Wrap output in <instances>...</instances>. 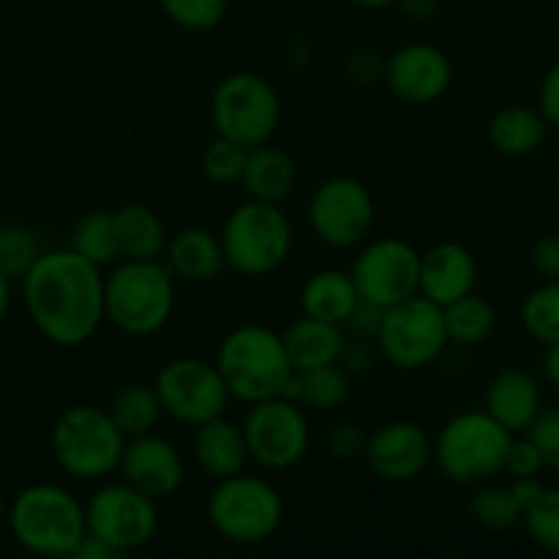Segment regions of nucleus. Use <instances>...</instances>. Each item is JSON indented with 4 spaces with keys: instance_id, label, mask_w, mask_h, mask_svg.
<instances>
[{
    "instance_id": "7ed1b4c3",
    "label": "nucleus",
    "mask_w": 559,
    "mask_h": 559,
    "mask_svg": "<svg viewBox=\"0 0 559 559\" xmlns=\"http://www.w3.org/2000/svg\"><path fill=\"white\" fill-rule=\"evenodd\" d=\"M216 369L227 385L229 399L243 404L282 396L295 369L284 349V338L273 328L246 322L222 338Z\"/></svg>"
},
{
    "instance_id": "f8f14e48",
    "label": "nucleus",
    "mask_w": 559,
    "mask_h": 559,
    "mask_svg": "<svg viewBox=\"0 0 559 559\" xmlns=\"http://www.w3.org/2000/svg\"><path fill=\"white\" fill-rule=\"evenodd\" d=\"M87 533L112 546L118 555L142 549L156 538L158 508L156 500L136 491L126 480L98 486L85 502Z\"/></svg>"
},
{
    "instance_id": "dca6fc26",
    "label": "nucleus",
    "mask_w": 559,
    "mask_h": 559,
    "mask_svg": "<svg viewBox=\"0 0 559 559\" xmlns=\"http://www.w3.org/2000/svg\"><path fill=\"white\" fill-rule=\"evenodd\" d=\"M382 80L402 102L426 107L451 91L453 66L451 58L435 44H404L382 66Z\"/></svg>"
},
{
    "instance_id": "8fccbe9b",
    "label": "nucleus",
    "mask_w": 559,
    "mask_h": 559,
    "mask_svg": "<svg viewBox=\"0 0 559 559\" xmlns=\"http://www.w3.org/2000/svg\"><path fill=\"white\" fill-rule=\"evenodd\" d=\"M349 3L360 5V9L377 11V9H388V5H393V3H396V0H349Z\"/></svg>"
},
{
    "instance_id": "39448f33",
    "label": "nucleus",
    "mask_w": 559,
    "mask_h": 559,
    "mask_svg": "<svg viewBox=\"0 0 559 559\" xmlns=\"http://www.w3.org/2000/svg\"><path fill=\"white\" fill-rule=\"evenodd\" d=\"M126 437L107 409L96 404H74L55 420L49 451L55 464L76 480H104L118 473Z\"/></svg>"
},
{
    "instance_id": "5701e85b",
    "label": "nucleus",
    "mask_w": 559,
    "mask_h": 559,
    "mask_svg": "<svg viewBox=\"0 0 559 559\" xmlns=\"http://www.w3.org/2000/svg\"><path fill=\"white\" fill-rule=\"evenodd\" d=\"M295 180H298V169H295V162L289 158V153L271 145V142L249 147L243 175H240V183H243L249 200L278 202L282 205L293 194Z\"/></svg>"
},
{
    "instance_id": "bb28decb",
    "label": "nucleus",
    "mask_w": 559,
    "mask_h": 559,
    "mask_svg": "<svg viewBox=\"0 0 559 559\" xmlns=\"http://www.w3.org/2000/svg\"><path fill=\"white\" fill-rule=\"evenodd\" d=\"M549 123L540 109L511 104L489 120V142L502 156H530L546 140Z\"/></svg>"
},
{
    "instance_id": "a18cd8bd",
    "label": "nucleus",
    "mask_w": 559,
    "mask_h": 559,
    "mask_svg": "<svg viewBox=\"0 0 559 559\" xmlns=\"http://www.w3.org/2000/svg\"><path fill=\"white\" fill-rule=\"evenodd\" d=\"M71 557H74V559H115V557H118V551H115L112 546L104 544L102 538H96V535L87 533Z\"/></svg>"
},
{
    "instance_id": "f257e3e1",
    "label": "nucleus",
    "mask_w": 559,
    "mask_h": 559,
    "mask_svg": "<svg viewBox=\"0 0 559 559\" xmlns=\"http://www.w3.org/2000/svg\"><path fill=\"white\" fill-rule=\"evenodd\" d=\"M20 284L33 328L55 347H82L102 328V267L74 249L41 251Z\"/></svg>"
},
{
    "instance_id": "49530a36",
    "label": "nucleus",
    "mask_w": 559,
    "mask_h": 559,
    "mask_svg": "<svg viewBox=\"0 0 559 559\" xmlns=\"http://www.w3.org/2000/svg\"><path fill=\"white\" fill-rule=\"evenodd\" d=\"M404 9V14L413 16V20H429L440 9V0H396Z\"/></svg>"
},
{
    "instance_id": "a211bd4d",
    "label": "nucleus",
    "mask_w": 559,
    "mask_h": 559,
    "mask_svg": "<svg viewBox=\"0 0 559 559\" xmlns=\"http://www.w3.org/2000/svg\"><path fill=\"white\" fill-rule=\"evenodd\" d=\"M118 473L136 491L162 502L178 495V489L183 486L186 462L173 442L147 431V435L126 440Z\"/></svg>"
},
{
    "instance_id": "f3484780",
    "label": "nucleus",
    "mask_w": 559,
    "mask_h": 559,
    "mask_svg": "<svg viewBox=\"0 0 559 559\" xmlns=\"http://www.w3.org/2000/svg\"><path fill=\"white\" fill-rule=\"evenodd\" d=\"M364 459L380 480L409 484L429 469L435 459V442L424 426L413 420H391L371 431Z\"/></svg>"
},
{
    "instance_id": "f03ea898",
    "label": "nucleus",
    "mask_w": 559,
    "mask_h": 559,
    "mask_svg": "<svg viewBox=\"0 0 559 559\" xmlns=\"http://www.w3.org/2000/svg\"><path fill=\"white\" fill-rule=\"evenodd\" d=\"M5 522L22 549L49 559L71 557L87 535L85 506L58 484L25 486L9 502Z\"/></svg>"
},
{
    "instance_id": "9d476101",
    "label": "nucleus",
    "mask_w": 559,
    "mask_h": 559,
    "mask_svg": "<svg viewBox=\"0 0 559 559\" xmlns=\"http://www.w3.org/2000/svg\"><path fill=\"white\" fill-rule=\"evenodd\" d=\"M382 358L402 371H420L435 364L448 342L442 306L431 304L424 295L402 300L385 309L380 331L374 336Z\"/></svg>"
},
{
    "instance_id": "cd10ccee",
    "label": "nucleus",
    "mask_w": 559,
    "mask_h": 559,
    "mask_svg": "<svg viewBox=\"0 0 559 559\" xmlns=\"http://www.w3.org/2000/svg\"><path fill=\"white\" fill-rule=\"evenodd\" d=\"M282 396L298 402L300 407L314 409V413H336L349 399V374L342 364L295 371Z\"/></svg>"
},
{
    "instance_id": "0eeeda50",
    "label": "nucleus",
    "mask_w": 559,
    "mask_h": 559,
    "mask_svg": "<svg viewBox=\"0 0 559 559\" xmlns=\"http://www.w3.org/2000/svg\"><path fill=\"white\" fill-rule=\"evenodd\" d=\"M218 240L227 267L243 276H267L293 251V224L278 202L246 200L229 213Z\"/></svg>"
},
{
    "instance_id": "6ab92c4d",
    "label": "nucleus",
    "mask_w": 559,
    "mask_h": 559,
    "mask_svg": "<svg viewBox=\"0 0 559 559\" xmlns=\"http://www.w3.org/2000/svg\"><path fill=\"white\" fill-rule=\"evenodd\" d=\"M475 284H478V262L467 246L445 240L420 251L418 295L429 298L431 304H453L475 293Z\"/></svg>"
},
{
    "instance_id": "393cba45",
    "label": "nucleus",
    "mask_w": 559,
    "mask_h": 559,
    "mask_svg": "<svg viewBox=\"0 0 559 559\" xmlns=\"http://www.w3.org/2000/svg\"><path fill=\"white\" fill-rule=\"evenodd\" d=\"M360 300L358 289L349 273L336 271V267H322L306 278L300 289V306L306 317L331 322V325H347L355 304Z\"/></svg>"
},
{
    "instance_id": "6e6552de",
    "label": "nucleus",
    "mask_w": 559,
    "mask_h": 559,
    "mask_svg": "<svg viewBox=\"0 0 559 559\" xmlns=\"http://www.w3.org/2000/svg\"><path fill=\"white\" fill-rule=\"evenodd\" d=\"M282 495L262 475H249L240 469L218 480L207 497V522L229 544H262L282 527Z\"/></svg>"
},
{
    "instance_id": "c03bdc74",
    "label": "nucleus",
    "mask_w": 559,
    "mask_h": 559,
    "mask_svg": "<svg viewBox=\"0 0 559 559\" xmlns=\"http://www.w3.org/2000/svg\"><path fill=\"white\" fill-rule=\"evenodd\" d=\"M513 495V500H516V506L522 508V513L527 511V508H533L535 502L540 500V495L546 491V486L540 484L538 475H530V478H513V484L508 486Z\"/></svg>"
},
{
    "instance_id": "412c9836",
    "label": "nucleus",
    "mask_w": 559,
    "mask_h": 559,
    "mask_svg": "<svg viewBox=\"0 0 559 559\" xmlns=\"http://www.w3.org/2000/svg\"><path fill=\"white\" fill-rule=\"evenodd\" d=\"M484 402L491 418L500 420L511 435H522L540 413V388L527 371L506 369L489 382Z\"/></svg>"
},
{
    "instance_id": "4be33fe9",
    "label": "nucleus",
    "mask_w": 559,
    "mask_h": 559,
    "mask_svg": "<svg viewBox=\"0 0 559 559\" xmlns=\"http://www.w3.org/2000/svg\"><path fill=\"white\" fill-rule=\"evenodd\" d=\"M164 262H167L175 278H183V282L194 284L213 282L227 267L222 240L205 227H186L180 233H175L167 240Z\"/></svg>"
},
{
    "instance_id": "1a4fd4ad",
    "label": "nucleus",
    "mask_w": 559,
    "mask_h": 559,
    "mask_svg": "<svg viewBox=\"0 0 559 559\" xmlns=\"http://www.w3.org/2000/svg\"><path fill=\"white\" fill-rule=\"evenodd\" d=\"M211 120L218 136H227L243 147L265 145L278 129L282 102L265 76L254 71H235L213 91Z\"/></svg>"
},
{
    "instance_id": "79ce46f5",
    "label": "nucleus",
    "mask_w": 559,
    "mask_h": 559,
    "mask_svg": "<svg viewBox=\"0 0 559 559\" xmlns=\"http://www.w3.org/2000/svg\"><path fill=\"white\" fill-rule=\"evenodd\" d=\"M538 109L546 118V123L559 129V60L549 71H546L544 82H540Z\"/></svg>"
},
{
    "instance_id": "2eb2a0df",
    "label": "nucleus",
    "mask_w": 559,
    "mask_h": 559,
    "mask_svg": "<svg viewBox=\"0 0 559 559\" xmlns=\"http://www.w3.org/2000/svg\"><path fill=\"white\" fill-rule=\"evenodd\" d=\"M349 276L360 300L391 309L418 295L420 251L404 238H377L358 251Z\"/></svg>"
},
{
    "instance_id": "c9c22d12",
    "label": "nucleus",
    "mask_w": 559,
    "mask_h": 559,
    "mask_svg": "<svg viewBox=\"0 0 559 559\" xmlns=\"http://www.w3.org/2000/svg\"><path fill=\"white\" fill-rule=\"evenodd\" d=\"M535 546L559 555V489H546L533 508L522 516Z\"/></svg>"
},
{
    "instance_id": "de8ad7c7",
    "label": "nucleus",
    "mask_w": 559,
    "mask_h": 559,
    "mask_svg": "<svg viewBox=\"0 0 559 559\" xmlns=\"http://www.w3.org/2000/svg\"><path fill=\"white\" fill-rule=\"evenodd\" d=\"M544 374L551 385L559 388V342L549 344L544 355Z\"/></svg>"
},
{
    "instance_id": "603ef678",
    "label": "nucleus",
    "mask_w": 559,
    "mask_h": 559,
    "mask_svg": "<svg viewBox=\"0 0 559 559\" xmlns=\"http://www.w3.org/2000/svg\"><path fill=\"white\" fill-rule=\"evenodd\" d=\"M557 189H559V175H557Z\"/></svg>"
},
{
    "instance_id": "aec40b11",
    "label": "nucleus",
    "mask_w": 559,
    "mask_h": 559,
    "mask_svg": "<svg viewBox=\"0 0 559 559\" xmlns=\"http://www.w3.org/2000/svg\"><path fill=\"white\" fill-rule=\"evenodd\" d=\"M191 451H194L197 467L213 480L229 478V475L240 473L249 464L243 426L233 424L224 415L197 426Z\"/></svg>"
},
{
    "instance_id": "ddd939ff",
    "label": "nucleus",
    "mask_w": 559,
    "mask_h": 559,
    "mask_svg": "<svg viewBox=\"0 0 559 559\" xmlns=\"http://www.w3.org/2000/svg\"><path fill=\"white\" fill-rule=\"evenodd\" d=\"M156 396L164 415L183 426H200L227 413L229 391L216 364L202 358H175L158 369Z\"/></svg>"
},
{
    "instance_id": "473e14b6",
    "label": "nucleus",
    "mask_w": 559,
    "mask_h": 559,
    "mask_svg": "<svg viewBox=\"0 0 559 559\" xmlns=\"http://www.w3.org/2000/svg\"><path fill=\"white\" fill-rule=\"evenodd\" d=\"M522 325L544 347L559 342V278L544 282L524 298Z\"/></svg>"
},
{
    "instance_id": "a19ab883",
    "label": "nucleus",
    "mask_w": 559,
    "mask_h": 559,
    "mask_svg": "<svg viewBox=\"0 0 559 559\" xmlns=\"http://www.w3.org/2000/svg\"><path fill=\"white\" fill-rule=\"evenodd\" d=\"M530 262H533V271L544 282L559 278V235L549 233L535 240L533 251H530Z\"/></svg>"
},
{
    "instance_id": "423d86ee",
    "label": "nucleus",
    "mask_w": 559,
    "mask_h": 559,
    "mask_svg": "<svg viewBox=\"0 0 559 559\" xmlns=\"http://www.w3.org/2000/svg\"><path fill=\"white\" fill-rule=\"evenodd\" d=\"M511 440V431L486 409H467L442 426L431 462L453 484L480 486L506 469Z\"/></svg>"
},
{
    "instance_id": "3c124183",
    "label": "nucleus",
    "mask_w": 559,
    "mask_h": 559,
    "mask_svg": "<svg viewBox=\"0 0 559 559\" xmlns=\"http://www.w3.org/2000/svg\"><path fill=\"white\" fill-rule=\"evenodd\" d=\"M5 513H9V502H5L3 489H0V522H3V519H5Z\"/></svg>"
},
{
    "instance_id": "ea45409f",
    "label": "nucleus",
    "mask_w": 559,
    "mask_h": 559,
    "mask_svg": "<svg viewBox=\"0 0 559 559\" xmlns=\"http://www.w3.org/2000/svg\"><path fill=\"white\" fill-rule=\"evenodd\" d=\"M506 469L513 478H530V475H538L544 469V459H540L538 448L533 445L530 437L524 440H511L506 456Z\"/></svg>"
},
{
    "instance_id": "20e7f679",
    "label": "nucleus",
    "mask_w": 559,
    "mask_h": 559,
    "mask_svg": "<svg viewBox=\"0 0 559 559\" xmlns=\"http://www.w3.org/2000/svg\"><path fill=\"white\" fill-rule=\"evenodd\" d=\"M175 311V276L164 260H123L104 276V320L129 336H153Z\"/></svg>"
},
{
    "instance_id": "f704fd0d",
    "label": "nucleus",
    "mask_w": 559,
    "mask_h": 559,
    "mask_svg": "<svg viewBox=\"0 0 559 559\" xmlns=\"http://www.w3.org/2000/svg\"><path fill=\"white\" fill-rule=\"evenodd\" d=\"M246 153H249V147L216 134V140L207 142V147L202 151V173H205L213 183H238L240 175H243Z\"/></svg>"
},
{
    "instance_id": "58836bf2",
    "label": "nucleus",
    "mask_w": 559,
    "mask_h": 559,
    "mask_svg": "<svg viewBox=\"0 0 559 559\" xmlns=\"http://www.w3.org/2000/svg\"><path fill=\"white\" fill-rule=\"evenodd\" d=\"M366 442H369V435L360 429L353 420H338V424L331 426L328 431V453L333 459H342V462H355L366 453Z\"/></svg>"
},
{
    "instance_id": "9b49d317",
    "label": "nucleus",
    "mask_w": 559,
    "mask_h": 559,
    "mask_svg": "<svg viewBox=\"0 0 559 559\" xmlns=\"http://www.w3.org/2000/svg\"><path fill=\"white\" fill-rule=\"evenodd\" d=\"M243 437L249 462H257L262 469L273 473L295 467L311 445V429L304 407L284 396L251 404L243 420Z\"/></svg>"
},
{
    "instance_id": "c756f323",
    "label": "nucleus",
    "mask_w": 559,
    "mask_h": 559,
    "mask_svg": "<svg viewBox=\"0 0 559 559\" xmlns=\"http://www.w3.org/2000/svg\"><path fill=\"white\" fill-rule=\"evenodd\" d=\"M109 418L115 420L123 437H140L147 435V431L156 429V424L162 420L164 409L162 402L156 396V388L142 385V382H134V385H126L123 391L115 393L112 404H109Z\"/></svg>"
},
{
    "instance_id": "37998d69",
    "label": "nucleus",
    "mask_w": 559,
    "mask_h": 559,
    "mask_svg": "<svg viewBox=\"0 0 559 559\" xmlns=\"http://www.w3.org/2000/svg\"><path fill=\"white\" fill-rule=\"evenodd\" d=\"M382 314H385V309H380V306L369 304V300H358L353 309V314H349L347 325L353 328L358 336H377V331H380V322H382Z\"/></svg>"
},
{
    "instance_id": "72a5a7b5",
    "label": "nucleus",
    "mask_w": 559,
    "mask_h": 559,
    "mask_svg": "<svg viewBox=\"0 0 559 559\" xmlns=\"http://www.w3.org/2000/svg\"><path fill=\"white\" fill-rule=\"evenodd\" d=\"M38 254H41V246L33 229L14 222L0 224V273L9 282H20L38 260Z\"/></svg>"
},
{
    "instance_id": "a878e982",
    "label": "nucleus",
    "mask_w": 559,
    "mask_h": 559,
    "mask_svg": "<svg viewBox=\"0 0 559 559\" xmlns=\"http://www.w3.org/2000/svg\"><path fill=\"white\" fill-rule=\"evenodd\" d=\"M118 233L120 260H164L167 251V227L162 216L147 205H123L112 211Z\"/></svg>"
},
{
    "instance_id": "2f4dec72",
    "label": "nucleus",
    "mask_w": 559,
    "mask_h": 559,
    "mask_svg": "<svg viewBox=\"0 0 559 559\" xmlns=\"http://www.w3.org/2000/svg\"><path fill=\"white\" fill-rule=\"evenodd\" d=\"M469 516L478 527L489 530V533H506V530H513L519 522H522V508L513 500L511 489L506 486H489L480 484V489L469 497Z\"/></svg>"
},
{
    "instance_id": "7c9ffc66",
    "label": "nucleus",
    "mask_w": 559,
    "mask_h": 559,
    "mask_svg": "<svg viewBox=\"0 0 559 559\" xmlns=\"http://www.w3.org/2000/svg\"><path fill=\"white\" fill-rule=\"evenodd\" d=\"M71 249L98 267L115 265L120 260V246L112 211L85 213L71 229Z\"/></svg>"
},
{
    "instance_id": "e433bc0d",
    "label": "nucleus",
    "mask_w": 559,
    "mask_h": 559,
    "mask_svg": "<svg viewBox=\"0 0 559 559\" xmlns=\"http://www.w3.org/2000/svg\"><path fill=\"white\" fill-rule=\"evenodd\" d=\"M164 14L186 31H213L227 14L229 0H158Z\"/></svg>"
},
{
    "instance_id": "4c0bfd02",
    "label": "nucleus",
    "mask_w": 559,
    "mask_h": 559,
    "mask_svg": "<svg viewBox=\"0 0 559 559\" xmlns=\"http://www.w3.org/2000/svg\"><path fill=\"white\" fill-rule=\"evenodd\" d=\"M524 435L538 448L540 459H544V467L557 469L559 473V407L540 409L538 418L530 424V429Z\"/></svg>"
},
{
    "instance_id": "b1692460",
    "label": "nucleus",
    "mask_w": 559,
    "mask_h": 559,
    "mask_svg": "<svg viewBox=\"0 0 559 559\" xmlns=\"http://www.w3.org/2000/svg\"><path fill=\"white\" fill-rule=\"evenodd\" d=\"M284 349L295 371L317 369V366L338 364L344 353V331L342 325L314 320V317H300L287 331L282 333Z\"/></svg>"
},
{
    "instance_id": "c85d7f7f",
    "label": "nucleus",
    "mask_w": 559,
    "mask_h": 559,
    "mask_svg": "<svg viewBox=\"0 0 559 559\" xmlns=\"http://www.w3.org/2000/svg\"><path fill=\"white\" fill-rule=\"evenodd\" d=\"M442 317H445L448 342L462 344V347H475V344L486 342L497 328L495 306L475 293L442 306Z\"/></svg>"
},
{
    "instance_id": "4468645a",
    "label": "nucleus",
    "mask_w": 559,
    "mask_h": 559,
    "mask_svg": "<svg viewBox=\"0 0 559 559\" xmlns=\"http://www.w3.org/2000/svg\"><path fill=\"white\" fill-rule=\"evenodd\" d=\"M374 197L358 178L322 180L309 200V227L317 240L331 249H353L374 224Z\"/></svg>"
},
{
    "instance_id": "09e8293b",
    "label": "nucleus",
    "mask_w": 559,
    "mask_h": 559,
    "mask_svg": "<svg viewBox=\"0 0 559 559\" xmlns=\"http://www.w3.org/2000/svg\"><path fill=\"white\" fill-rule=\"evenodd\" d=\"M9 306H11V282L0 273V322H3L5 314H9Z\"/></svg>"
}]
</instances>
